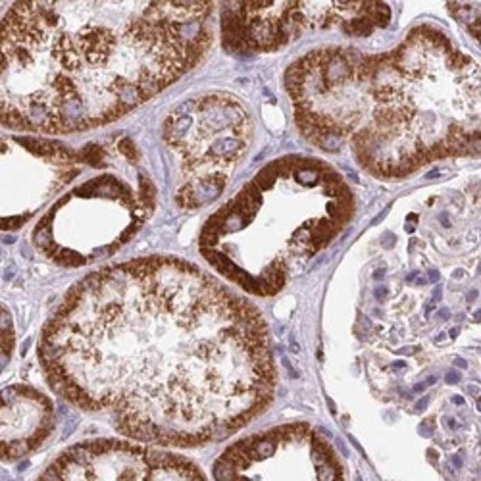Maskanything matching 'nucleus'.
<instances>
[{"label":"nucleus","instance_id":"1","mask_svg":"<svg viewBox=\"0 0 481 481\" xmlns=\"http://www.w3.org/2000/svg\"><path fill=\"white\" fill-rule=\"evenodd\" d=\"M46 381L139 443L202 446L270 406L276 362L254 304L173 256L91 272L39 339Z\"/></svg>","mask_w":481,"mask_h":481},{"label":"nucleus","instance_id":"2","mask_svg":"<svg viewBox=\"0 0 481 481\" xmlns=\"http://www.w3.org/2000/svg\"><path fill=\"white\" fill-rule=\"evenodd\" d=\"M214 2H14L0 19V125L68 135L168 89L212 45Z\"/></svg>","mask_w":481,"mask_h":481},{"label":"nucleus","instance_id":"3","mask_svg":"<svg viewBox=\"0 0 481 481\" xmlns=\"http://www.w3.org/2000/svg\"><path fill=\"white\" fill-rule=\"evenodd\" d=\"M294 120L316 147L348 143L375 178L480 154V68L439 27H414L381 54L328 46L291 64Z\"/></svg>","mask_w":481,"mask_h":481},{"label":"nucleus","instance_id":"4","mask_svg":"<svg viewBox=\"0 0 481 481\" xmlns=\"http://www.w3.org/2000/svg\"><path fill=\"white\" fill-rule=\"evenodd\" d=\"M355 212L335 169L314 158L267 164L202 227L200 252L232 283L258 296L281 291Z\"/></svg>","mask_w":481,"mask_h":481},{"label":"nucleus","instance_id":"5","mask_svg":"<svg viewBox=\"0 0 481 481\" xmlns=\"http://www.w3.org/2000/svg\"><path fill=\"white\" fill-rule=\"evenodd\" d=\"M152 205L147 178L135 191L116 173H100L54 202L35 225L33 245L60 266H87L131 239Z\"/></svg>","mask_w":481,"mask_h":481},{"label":"nucleus","instance_id":"6","mask_svg":"<svg viewBox=\"0 0 481 481\" xmlns=\"http://www.w3.org/2000/svg\"><path fill=\"white\" fill-rule=\"evenodd\" d=\"M252 139L249 110L229 95H198L164 122V141L178 156L176 202L196 210L216 202Z\"/></svg>","mask_w":481,"mask_h":481},{"label":"nucleus","instance_id":"7","mask_svg":"<svg viewBox=\"0 0 481 481\" xmlns=\"http://www.w3.org/2000/svg\"><path fill=\"white\" fill-rule=\"evenodd\" d=\"M389 18L391 10L384 2H227L222 35L229 50L272 53L304 29L341 27L350 37H368Z\"/></svg>","mask_w":481,"mask_h":481},{"label":"nucleus","instance_id":"8","mask_svg":"<svg viewBox=\"0 0 481 481\" xmlns=\"http://www.w3.org/2000/svg\"><path fill=\"white\" fill-rule=\"evenodd\" d=\"M214 481H345V470L316 429L287 424L233 443L216 460Z\"/></svg>","mask_w":481,"mask_h":481},{"label":"nucleus","instance_id":"9","mask_svg":"<svg viewBox=\"0 0 481 481\" xmlns=\"http://www.w3.org/2000/svg\"><path fill=\"white\" fill-rule=\"evenodd\" d=\"M79 171V156L39 135L0 137V229L35 218Z\"/></svg>","mask_w":481,"mask_h":481},{"label":"nucleus","instance_id":"10","mask_svg":"<svg viewBox=\"0 0 481 481\" xmlns=\"http://www.w3.org/2000/svg\"><path fill=\"white\" fill-rule=\"evenodd\" d=\"M37 481H206L195 464L117 439L70 446Z\"/></svg>","mask_w":481,"mask_h":481},{"label":"nucleus","instance_id":"11","mask_svg":"<svg viewBox=\"0 0 481 481\" xmlns=\"http://www.w3.org/2000/svg\"><path fill=\"white\" fill-rule=\"evenodd\" d=\"M54 429V406L45 393L29 385L0 391V460L16 462L33 455Z\"/></svg>","mask_w":481,"mask_h":481},{"label":"nucleus","instance_id":"12","mask_svg":"<svg viewBox=\"0 0 481 481\" xmlns=\"http://www.w3.org/2000/svg\"><path fill=\"white\" fill-rule=\"evenodd\" d=\"M16 348V328L12 314L0 306V372L8 366L10 358L14 355Z\"/></svg>","mask_w":481,"mask_h":481},{"label":"nucleus","instance_id":"13","mask_svg":"<svg viewBox=\"0 0 481 481\" xmlns=\"http://www.w3.org/2000/svg\"><path fill=\"white\" fill-rule=\"evenodd\" d=\"M449 10L456 14L460 21L470 26L473 37H480V4H475V2H466V4L449 2Z\"/></svg>","mask_w":481,"mask_h":481}]
</instances>
